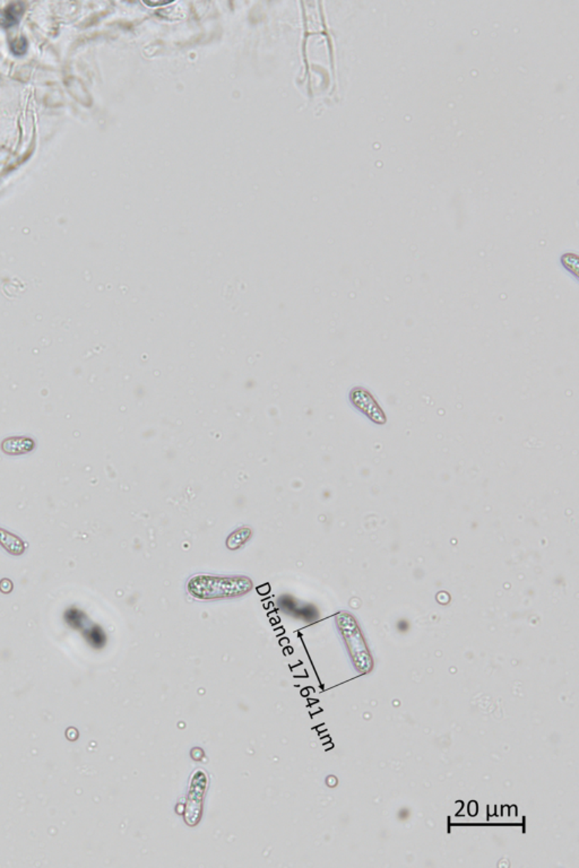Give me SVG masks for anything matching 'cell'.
Instances as JSON below:
<instances>
[{"label": "cell", "mask_w": 579, "mask_h": 868, "mask_svg": "<svg viewBox=\"0 0 579 868\" xmlns=\"http://www.w3.org/2000/svg\"><path fill=\"white\" fill-rule=\"evenodd\" d=\"M252 588V582L240 575H196L188 581L187 590L201 600L224 599L244 596Z\"/></svg>", "instance_id": "6da1fadb"}, {"label": "cell", "mask_w": 579, "mask_h": 868, "mask_svg": "<svg viewBox=\"0 0 579 868\" xmlns=\"http://www.w3.org/2000/svg\"><path fill=\"white\" fill-rule=\"evenodd\" d=\"M35 447V442L26 436H13L6 439L1 444V449L7 455H24L30 453Z\"/></svg>", "instance_id": "7a4b0ae2"}, {"label": "cell", "mask_w": 579, "mask_h": 868, "mask_svg": "<svg viewBox=\"0 0 579 868\" xmlns=\"http://www.w3.org/2000/svg\"><path fill=\"white\" fill-rule=\"evenodd\" d=\"M0 545L13 556H22L28 548L26 543L23 542L20 537L3 528H0Z\"/></svg>", "instance_id": "3957f363"}, {"label": "cell", "mask_w": 579, "mask_h": 868, "mask_svg": "<svg viewBox=\"0 0 579 868\" xmlns=\"http://www.w3.org/2000/svg\"><path fill=\"white\" fill-rule=\"evenodd\" d=\"M24 7L22 4H13L5 11H0V26L11 28L15 26L22 16Z\"/></svg>", "instance_id": "277c9868"}, {"label": "cell", "mask_w": 579, "mask_h": 868, "mask_svg": "<svg viewBox=\"0 0 579 868\" xmlns=\"http://www.w3.org/2000/svg\"><path fill=\"white\" fill-rule=\"evenodd\" d=\"M252 529L248 527L239 528L237 531H233L227 539V546L229 550L237 551L242 548L250 537H252Z\"/></svg>", "instance_id": "5b68a950"}, {"label": "cell", "mask_w": 579, "mask_h": 868, "mask_svg": "<svg viewBox=\"0 0 579 868\" xmlns=\"http://www.w3.org/2000/svg\"><path fill=\"white\" fill-rule=\"evenodd\" d=\"M11 49L15 55H24L28 50V41L24 37L17 38L11 43Z\"/></svg>", "instance_id": "8992f818"}, {"label": "cell", "mask_w": 579, "mask_h": 868, "mask_svg": "<svg viewBox=\"0 0 579 868\" xmlns=\"http://www.w3.org/2000/svg\"><path fill=\"white\" fill-rule=\"evenodd\" d=\"M11 588H13V585H11V582L9 580V579H4V580L0 582V590H1V592H11Z\"/></svg>", "instance_id": "52a82bcc"}]
</instances>
